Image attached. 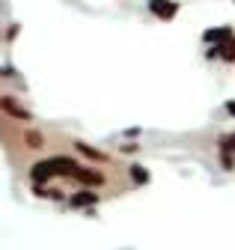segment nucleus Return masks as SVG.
<instances>
[{
  "mask_svg": "<svg viewBox=\"0 0 235 250\" xmlns=\"http://www.w3.org/2000/svg\"><path fill=\"white\" fill-rule=\"evenodd\" d=\"M232 39V30L229 27H220V30H209L205 33V42H217V48L223 45V42H229Z\"/></svg>",
  "mask_w": 235,
  "mask_h": 250,
  "instance_id": "6",
  "label": "nucleus"
},
{
  "mask_svg": "<svg viewBox=\"0 0 235 250\" xmlns=\"http://www.w3.org/2000/svg\"><path fill=\"white\" fill-rule=\"evenodd\" d=\"M75 146H78V152H80V155H86V158H93V161H101V158H104L101 152H96L93 146H86V143H75Z\"/></svg>",
  "mask_w": 235,
  "mask_h": 250,
  "instance_id": "7",
  "label": "nucleus"
},
{
  "mask_svg": "<svg viewBox=\"0 0 235 250\" xmlns=\"http://www.w3.org/2000/svg\"><path fill=\"white\" fill-rule=\"evenodd\" d=\"M217 51H220V57H223V60H235V39L223 42V45H220Z\"/></svg>",
  "mask_w": 235,
  "mask_h": 250,
  "instance_id": "8",
  "label": "nucleus"
},
{
  "mask_svg": "<svg viewBox=\"0 0 235 250\" xmlns=\"http://www.w3.org/2000/svg\"><path fill=\"white\" fill-rule=\"evenodd\" d=\"M131 179L134 182H146V179H149V173H146L143 167H131Z\"/></svg>",
  "mask_w": 235,
  "mask_h": 250,
  "instance_id": "10",
  "label": "nucleus"
},
{
  "mask_svg": "<svg viewBox=\"0 0 235 250\" xmlns=\"http://www.w3.org/2000/svg\"><path fill=\"white\" fill-rule=\"evenodd\" d=\"M149 6L158 18H173L179 12V3H173V0H149Z\"/></svg>",
  "mask_w": 235,
  "mask_h": 250,
  "instance_id": "4",
  "label": "nucleus"
},
{
  "mask_svg": "<svg viewBox=\"0 0 235 250\" xmlns=\"http://www.w3.org/2000/svg\"><path fill=\"white\" fill-rule=\"evenodd\" d=\"M96 200H98V194H93V191H80V194H75V197L69 200V206L83 208V206H96Z\"/></svg>",
  "mask_w": 235,
  "mask_h": 250,
  "instance_id": "5",
  "label": "nucleus"
},
{
  "mask_svg": "<svg viewBox=\"0 0 235 250\" xmlns=\"http://www.w3.org/2000/svg\"><path fill=\"white\" fill-rule=\"evenodd\" d=\"M72 179H78L80 185H90V188H101V185H104V173L90 170V167H78V170L72 173Z\"/></svg>",
  "mask_w": 235,
  "mask_h": 250,
  "instance_id": "3",
  "label": "nucleus"
},
{
  "mask_svg": "<svg viewBox=\"0 0 235 250\" xmlns=\"http://www.w3.org/2000/svg\"><path fill=\"white\" fill-rule=\"evenodd\" d=\"M220 146H223V152H235V134H226L220 140Z\"/></svg>",
  "mask_w": 235,
  "mask_h": 250,
  "instance_id": "11",
  "label": "nucleus"
},
{
  "mask_svg": "<svg viewBox=\"0 0 235 250\" xmlns=\"http://www.w3.org/2000/svg\"><path fill=\"white\" fill-rule=\"evenodd\" d=\"M24 140H27V146H30V149H42V134H36V131H27Z\"/></svg>",
  "mask_w": 235,
  "mask_h": 250,
  "instance_id": "9",
  "label": "nucleus"
},
{
  "mask_svg": "<svg viewBox=\"0 0 235 250\" xmlns=\"http://www.w3.org/2000/svg\"><path fill=\"white\" fill-rule=\"evenodd\" d=\"M78 170V164L72 161V158H48V161H39V164H33V170H30V176H33V182H42V179H51V176H72Z\"/></svg>",
  "mask_w": 235,
  "mask_h": 250,
  "instance_id": "1",
  "label": "nucleus"
},
{
  "mask_svg": "<svg viewBox=\"0 0 235 250\" xmlns=\"http://www.w3.org/2000/svg\"><path fill=\"white\" fill-rule=\"evenodd\" d=\"M0 110L9 113L12 119H24V122H30V119H33V113H30V110H24L12 96H3V99H0Z\"/></svg>",
  "mask_w": 235,
  "mask_h": 250,
  "instance_id": "2",
  "label": "nucleus"
},
{
  "mask_svg": "<svg viewBox=\"0 0 235 250\" xmlns=\"http://www.w3.org/2000/svg\"><path fill=\"white\" fill-rule=\"evenodd\" d=\"M226 110H229V113L235 116V102H229V104H226Z\"/></svg>",
  "mask_w": 235,
  "mask_h": 250,
  "instance_id": "12",
  "label": "nucleus"
}]
</instances>
